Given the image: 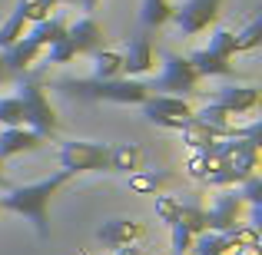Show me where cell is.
Wrapping results in <instances>:
<instances>
[{"label": "cell", "instance_id": "obj_1", "mask_svg": "<svg viewBox=\"0 0 262 255\" xmlns=\"http://www.w3.org/2000/svg\"><path fill=\"white\" fill-rule=\"evenodd\" d=\"M70 182V172L60 169L53 172L50 179H40V182L30 186H17V189H7V196L0 199V209H10L17 216H27L33 222L40 239H50V216H47V205H50V196H57V189Z\"/></svg>", "mask_w": 262, "mask_h": 255}, {"label": "cell", "instance_id": "obj_2", "mask_svg": "<svg viewBox=\"0 0 262 255\" xmlns=\"http://www.w3.org/2000/svg\"><path fill=\"white\" fill-rule=\"evenodd\" d=\"M60 89V93L67 96H77V100H106V103H143L149 96L146 83H140V80H60V83H53Z\"/></svg>", "mask_w": 262, "mask_h": 255}, {"label": "cell", "instance_id": "obj_3", "mask_svg": "<svg viewBox=\"0 0 262 255\" xmlns=\"http://www.w3.org/2000/svg\"><path fill=\"white\" fill-rule=\"evenodd\" d=\"M20 106H24V126L37 129L40 136H53L57 133V113H53L50 100H47L43 93V83H40L37 77H20Z\"/></svg>", "mask_w": 262, "mask_h": 255}, {"label": "cell", "instance_id": "obj_4", "mask_svg": "<svg viewBox=\"0 0 262 255\" xmlns=\"http://www.w3.org/2000/svg\"><path fill=\"white\" fill-rule=\"evenodd\" d=\"M60 169H67L70 176L77 172H103L110 169V146L106 143H63L60 146Z\"/></svg>", "mask_w": 262, "mask_h": 255}, {"label": "cell", "instance_id": "obj_5", "mask_svg": "<svg viewBox=\"0 0 262 255\" xmlns=\"http://www.w3.org/2000/svg\"><path fill=\"white\" fill-rule=\"evenodd\" d=\"M196 83H199V73L192 70V63L179 53L166 50L163 53V73L153 80V86L146 89H160V93H173V96H189L196 93Z\"/></svg>", "mask_w": 262, "mask_h": 255}, {"label": "cell", "instance_id": "obj_6", "mask_svg": "<svg viewBox=\"0 0 262 255\" xmlns=\"http://www.w3.org/2000/svg\"><path fill=\"white\" fill-rule=\"evenodd\" d=\"M219 7L223 0H186V4L173 7V24L183 30V37H196V33L209 30L219 17Z\"/></svg>", "mask_w": 262, "mask_h": 255}, {"label": "cell", "instance_id": "obj_7", "mask_svg": "<svg viewBox=\"0 0 262 255\" xmlns=\"http://www.w3.org/2000/svg\"><path fill=\"white\" fill-rule=\"evenodd\" d=\"M243 196L239 189L226 192V196H216V202L206 209V229L209 232H229L232 225H239V212H243Z\"/></svg>", "mask_w": 262, "mask_h": 255}, {"label": "cell", "instance_id": "obj_8", "mask_svg": "<svg viewBox=\"0 0 262 255\" xmlns=\"http://www.w3.org/2000/svg\"><path fill=\"white\" fill-rule=\"evenodd\" d=\"M209 103L223 106L229 116H243V113H252L259 106V89L256 86H223L212 93Z\"/></svg>", "mask_w": 262, "mask_h": 255}, {"label": "cell", "instance_id": "obj_9", "mask_svg": "<svg viewBox=\"0 0 262 255\" xmlns=\"http://www.w3.org/2000/svg\"><path fill=\"white\" fill-rule=\"evenodd\" d=\"M43 140L47 136H40L30 126H4V133H0V159L20 156V153H33V149L43 146Z\"/></svg>", "mask_w": 262, "mask_h": 255}, {"label": "cell", "instance_id": "obj_10", "mask_svg": "<svg viewBox=\"0 0 262 255\" xmlns=\"http://www.w3.org/2000/svg\"><path fill=\"white\" fill-rule=\"evenodd\" d=\"M40 53H43V47H40V43H33L30 37H20L17 43H10L7 50H0V57H4V66H7V70L27 73L40 60Z\"/></svg>", "mask_w": 262, "mask_h": 255}, {"label": "cell", "instance_id": "obj_11", "mask_svg": "<svg viewBox=\"0 0 262 255\" xmlns=\"http://www.w3.org/2000/svg\"><path fill=\"white\" fill-rule=\"evenodd\" d=\"M67 37H70V43L77 47V53H93L103 47V30L100 24H96L93 17H80L77 24L67 27Z\"/></svg>", "mask_w": 262, "mask_h": 255}, {"label": "cell", "instance_id": "obj_12", "mask_svg": "<svg viewBox=\"0 0 262 255\" xmlns=\"http://www.w3.org/2000/svg\"><path fill=\"white\" fill-rule=\"evenodd\" d=\"M153 70V47L146 37H133L123 53V73L126 77H143V73Z\"/></svg>", "mask_w": 262, "mask_h": 255}, {"label": "cell", "instance_id": "obj_13", "mask_svg": "<svg viewBox=\"0 0 262 255\" xmlns=\"http://www.w3.org/2000/svg\"><path fill=\"white\" fill-rule=\"evenodd\" d=\"M140 106H143V116H146V120H153V116H192L186 96H173V93L146 96Z\"/></svg>", "mask_w": 262, "mask_h": 255}, {"label": "cell", "instance_id": "obj_14", "mask_svg": "<svg viewBox=\"0 0 262 255\" xmlns=\"http://www.w3.org/2000/svg\"><path fill=\"white\" fill-rule=\"evenodd\" d=\"M140 236H143V225L133 222V219H110V222H103L100 229H96V239L113 245V249L133 242V239H140Z\"/></svg>", "mask_w": 262, "mask_h": 255}, {"label": "cell", "instance_id": "obj_15", "mask_svg": "<svg viewBox=\"0 0 262 255\" xmlns=\"http://www.w3.org/2000/svg\"><path fill=\"white\" fill-rule=\"evenodd\" d=\"M186 60L192 63V70H196L199 77H232V63H229V60L209 53L206 47H203V50H192Z\"/></svg>", "mask_w": 262, "mask_h": 255}, {"label": "cell", "instance_id": "obj_16", "mask_svg": "<svg viewBox=\"0 0 262 255\" xmlns=\"http://www.w3.org/2000/svg\"><path fill=\"white\" fill-rule=\"evenodd\" d=\"M143 163V149L136 143H116L110 146V172H136Z\"/></svg>", "mask_w": 262, "mask_h": 255}, {"label": "cell", "instance_id": "obj_17", "mask_svg": "<svg viewBox=\"0 0 262 255\" xmlns=\"http://www.w3.org/2000/svg\"><path fill=\"white\" fill-rule=\"evenodd\" d=\"M27 37L40 47H50V43H57V40L67 37V20L63 17H43V20L33 24V30L27 33Z\"/></svg>", "mask_w": 262, "mask_h": 255}, {"label": "cell", "instance_id": "obj_18", "mask_svg": "<svg viewBox=\"0 0 262 255\" xmlns=\"http://www.w3.org/2000/svg\"><path fill=\"white\" fill-rule=\"evenodd\" d=\"M93 77L96 80H116L123 77V53L116 50H93Z\"/></svg>", "mask_w": 262, "mask_h": 255}, {"label": "cell", "instance_id": "obj_19", "mask_svg": "<svg viewBox=\"0 0 262 255\" xmlns=\"http://www.w3.org/2000/svg\"><path fill=\"white\" fill-rule=\"evenodd\" d=\"M189 252L192 255H226V252H232V245H229V239L223 236V232H199V236H192V245H189Z\"/></svg>", "mask_w": 262, "mask_h": 255}, {"label": "cell", "instance_id": "obj_20", "mask_svg": "<svg viewBox=\"0 0 262 255\" xmlns=\"http://www.w3.org/2000/svg\"><path fill=\"white\" fill-rule=\"evenodd\" d=\"M24 24H27V13H24V0H20L17 10H13L10 17L4 20V27H0V50H7L10 43H17V40L24 37Z\"/></svg>", "mask_w": 262, "mask_h": 255}, {"label": "cell", "instance_id": "obj_21", "mask_svg": "<svg viewBox=\"0 0 262 255\" xmlns=\"http://www.w3.org/2000/svg\"><path fill=\"white\" fill-rule=\"evenodd\" d=\"M169 17H173V4L169 0H143V10H140L143 27H163Z\"/></svg>", "mask_w": 262, "mask_h": 255}, {"label": "cell", "instance_id": "obj_22", "mask_svg": "<svg viewBox=\"0 0 262 255\" xmlns=\"http://www.w3.org/2000/svg\"><path fill=\"white\" fill-rule=\"evenodd\" d=\"M176 222L186 225L192 236H199V232H206V209H203V205H183V202H179Z\"/></svg>", "mask_w": 262, "mask_h": 255}, {"label": "cell", "instance_id": "obj_23", "mask_svg": "<svg viewBox=\"0 0 262 255\" xmlns=\"http://www.w3.org/2000/svg\"><path fill=\"white\" fill-rule=\"evenodd\" d=\"M259 43H262V17H252V20H249V27L236 33V53H243V50H256Z\"/></svg>", "mask_w": 262, "mask_h": 255}, {"label": "cell", "instance_id": "obj_24", "mask_svg": "<svg viewBox=\"0 0 262 255\" xmlns=\"http://www.w3.org/2000/svg\"><path fill=\"white\" fill-rule=\"evenodd\" d=\"M206 50H209V53H216V57L232 60V57H236V33H232V30H216Z\"/></svg>", "mask_w": 262, "mask_h": 255}, {"label": "cell", "instance_id": "obj_25", "mask_svg": "<svg viewBox=\"0 0 262 255\" xmlns=\"http://www.w3.org/2000/svg\"><path fill=\"white\" fill-rule=\"evenodd\" d=\"M0 126H24V106H20L17 96L0 100Z\"/></svg>", "mask_w": 262, "mask_h": 255}, {"label": "cell", "instance_id": "obj_26", "mask_svg": "<svg viewBox=\"0 0 262 255\" xmlns=\"http://www.w3.org/2000/svg\"><path fill=\"white\" fill-rule=\"evenodd\" d=\"M239 196H243V202H249L252 209H262V179H259V172H252V176H246L243 182H239Z\"/></svg>", "mask_w": 262, "mask_h": 255}, {"label": "cell", "instance_id": "obj_27", "mask_svg": "<svg viewBox=\"0 0 262 255\" xmlns=\"http://www.w3.org/2000/svg\"><path fill=\"white\" fill-rule=\"evenodd\" d=\"M226 239H229V245L236 249V245H256L259 242V225H232L229 232H223Z\"/></svg>", "mask_w": 262, "mask_h": 255}, {"label": "cell", "instance_id": "obj_28", "mask_svg": "<svg viewBox=\"0 0 262 255\" xmlns=\"http://www.w3.org/2000/svg\"><path fill=\"white\" fill-rule=\"evenodd\" d=\"M199 123H206V126H219V129H226L229 126V113H226L223 106H216V103H206L199 113H192Z\"/></svg>", "mask_w": 262, "mask_h": 255}, {"label": "cell", "instance_id": "obj_29", "mask_svg": "<svg viewBox=\"0 0 262 255\" xmlns=\"http://www.w3.org/2000/svg\"><path fill=\"white\" fill-rule=\"evenodd\" d=\"M73 57H77V47L70 43V37H63V40L47 47V60H50V63H70Z\"/></svg>", "mask_w": 262, "mask_h": 255}, {"label": "cell", "instance_id": "obj_30", "mask_svg": "<svg viewBox=\"0 0 262 255\" xmlns=\"http://www.w3.org/2000/svg\"><path fill=\"white\" fill-rule=\"evenodd\" d=\"M163 176H153V172H129V189L133 192H156V186H160Z\"/></svg>", "mask_w": 262, "mask_h": 255}, {"label": "cell", "instance_id": "obj_31", "mask_svg": "<svg viewBox=\"0 0 262 255\" xmlns=\"http://www.w3.org/2000/svg\"><path fill=\"white\" fill-rule=\"evenodd\" d=\"M176 212H179V199H173V196H156V216H160V222L173 225L176 222Z\"/></svg>", "mask_w": 262, "mask_h": 255}, {"label": "cell", "instance_id": "obj_32", "mask_svg": "<svg viewBox=\"0 0 262 255\" xmlns=\"http://www.w3.org/2000/svg\"><path fill=\"white\" fill-rule=\"evenodd\" d=\"M169 229H173V252H179V255H189V245H192V232L186 229V225H179V222H173Z\"/></svg>", "mask_w": 262, "mask_h": 255}, {"label": "cell", "instance_id": "obj_33", "mask_svg": "<svg viewBox=\"0 0 262 255\" xmlns=\"http://www.w3.org/2000/svg\"><path fill=\"white\" fill-rule=\"evenodd\" d=\"M50 10H53V7L47 4V0H24V13H27V20H30V24L50 17Z\"/></svg>", "mask_w": 262, "mask_h": 255}, {"label": "cell", "instance_id": "obj_34", "mask_svg": "<svg viewBox=\"0 0 262 255\" xmlns=\"http://www.w3.org/2000/svg\"><path fill=\"white\" fill-rule=\"evenodd\" d=\"M232 255H262V245L256 242V245H236L232 249Z\"/></svg>", "mask_w": 262, "mask_h": 255}, {"label": "cell", "instance_id": "obj_35", "mask_svg": "<svg viewBox=\"0 0 262 255\" xmlns=\"http://www.w3.org/2000/svg\"><path fill=\"white\" fill-rule=\"evenodd\" d=\"M113 255H140V249H136L133 242H126V245H116V252Z\"/></svg>", "mask_w": 262, "mask_h": 255}, {"label": "cell", "instance_id": "obj_36", "mask_svg": "<svg viewBox=\"0 0 262 255\" xmlns=\"http://www.w3.org/2000/svg\"><path fill=\"white\" fill-rule=\"evenodd\" d=\"M77 4H80V7H83V10L90 13V10H96V4H100V0H77Z\"/></svg>", "mask_w": 262, "mask_h": 255}, {"label": "cell", "instance_id": "obj_37", "mask_svg": "<svg viewBox=\"0 0 262 255\" xmlns=\"http://www.w3.org/2000/svg\"><path fill=\"white\" fill-rule=\"evenodd\" d=\"M7 77H10V70H7V66H4V57H0V83H4Z\"/></svg>", "mask_w": 262, "mask_h": 255}, {"label": "cell", "instance_id": "obj_38", "mask_svg": "<svg viewBox=\"0 0 262 255\" xmlns=\"http://www.w3.org/2000/svg\"><path fill=\"white\" fill-rule=\"evenodd\" d=\"M0 169H4V159H0ZM0 186H4V189H10V182L4 179V172H0Z\"/></svg>", "mask_w": 262, "mask_h": 255}, {"label": "cell", "instance_id": "obj_39", "mask_svg": "<svg viewBox=\"0 0 262 255\" xmlns=\"http://www.w3.org/2000/svg\"><path fill=\"white\" fill-rule=\"evenodd\" d=\"M50 7H57V4H77V0H47Z\"/></svg>", "mask_w": 262, "mask_h": 255}, {"label": "cell", "instance_id": "obj_40", "mask_svg": "<svg viewBox=\"0 0 262 255\" xmlns=\"http://www.w3.org/2000/svg\"><path fill=\"white\" fill-rule=\"evenodd\" d=\"M173 255H179V252H173Z\"/></svg>", "mask_w": 262, "mask_h": 255}]
</instances>
